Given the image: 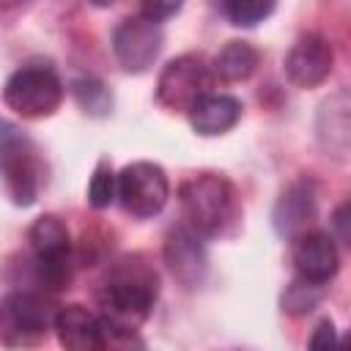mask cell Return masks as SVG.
<instances>
[{"instance_id":"cell-14","label":"cell","mask_w":351,"mask_h":351,"mask_svg":"<svg viewBox=\"0 0 351 351\" xmlns=\"http://www.w3.org/2000/svg\"><path fill=\"white\" fill-rule=\"evenodd\" d=\"M315 217V189L310 181H293L274 206V230L285 239H296L307 233V225Z\"/></svg>"},{"instance_id":"cell-10","label":"cell","mask_w":351,"mask_h":351,"mask_svg":"<svg viewBox=\"0 0 351 351\" xmlns=\"http://www.w3.org/2000/svg\"><path fill=\"white\" fill-rule=\"evenodd\" d=\"M332 63H335L332 44L318 33H307L296 38V44L288 49L285 77L296 88H315L332 74Z\"/></svg>"},{"instance_id":"cell-3","label":"cell","mask_w":351,"mask_h":351,"mask_svg":"<svg viewBox=\"0 0 351 351\" xmlns=\"http://www.w3.org/2000/svg\"><path fill=\"white\" fill-rule=\"evenodd\" d=\"M0 173L16 206H30L36 200L41 186V165L27 137L5 121H0Z\"/></svg>"},{"instance_id":"cell-22","label":"cell","mask_w":351,"mask_h":351,"mask_svg":"<svg viewBox=\"0 0 351 351\" xmlns=\"http://www.w3.org/2000/svg\"><path fill=\"white\" fill-rule=\"evenodd\" d=\"M340 343H337V332H335V324L332 321H321L313 335H310V343H307V351H337Z\"/></svg>"},{"instance_id":"cell-7","label":"cell","mask_w":351,"mask_h":351,"mask_svg":"<svg viewBox=\"0 0 351 351\" xmlns=\"http://www.w3.org/2000/svg\"><path fill=\"white\" fill-rule=\"evenodd\" d=\"M170 195L167 176L154 162H132L115 176V197L132 217H154L165 208Z\"/></svg>"},{"instance_id":"cell-15","label":"cell","mask_w":351,"mask_h":351,"mask_svg":"<svg viewBox=\"0 0 351 351\" xmlns=\"http://www.w3.org/2000/svg\"><path fill=\"white\" fill-rule=\"evenodd\" d=\"M241 101L236 96H214L208 93L206 99H200L192 110H189V123L197 134L203 137H214V134H225L228 129H233L241 118Z\"/></svg>"},{"instance_id":"cell-13","label":"cell","mask_w":351,"mask_h":351,"mask_svg":"<svg viewBox=\"0 0 351 351\" xmlns=\"http://www.w3.org/2000/svg\"><path fill=\"white\" fill-rule=\"evenodd\" d=\"M165 261L170 274L184 285L195 288L203 282L206 274V250L197 239V233L186 225H178L165 239Z\"/></svg>"},{"instance_id":"cell-5","label":"cell","mask_w":351,"mask_h":351,"mask_svg":"<svg viewBox=\"0 0 351 351\" xmlns=\"http://www.w3.org/2000/svg\"><path fill=\"white\" fill-rule=\"evenodd\" d=\"M27 241L36 255V266L44 288L63 291L71 282V241L66 225L58 217L44 214L30 225Z\"/></svg>"},{"instance_id":"cell-19","label":"cell","mask_w":351,"mask_h":351,"mask_svg":"<svg viewBox=\"0 0 351 351\" xmlns=\"http://www.w3.org/2000/svg\"><path fill=\"white\" fill-rule=\"evenodd\" d=\"M225 16L239 25V27H252L258 22H263L271 11H274V3H261V0H233V3H225L222 5Z\"/></svg>"},{"instance_id":"cell-16","label":"cell","mask_w":351,"mask_h":351,"mask_svg":"<svg viewBox=\"0 0 351 351\" xmlns=\"http://www.w3.org/2000/svg\"><path fill=\"white\" fill-rule=\"evenodd\" d=\"M348 93L337 90L335 96H329V101H324L321 107V118H318V137L324 143V148L343 159L348 154V143H351V121H348Z\"/></svg>"},{"instance_id":"cell-6","label":"cell","mask_w":351,"mask_h":351,"mask_svg":"<svg viewBox=\"0 0 351 351\" xmlns=\"http://www.w3.org/2000/svg\"><path fill=\"white\" fill-rule=\"evenodd\" d=\"M3 99L22 118H47L63 101V82L52 69L25 66L8 77Z\"/></svg>"},{"instance_id":"cell-9","label":"cell","mask_w":351,"mask_h":351,"mask_svg":"<svg viewBox=\"0 0 351 351\" xmlns=\"http://www.w3.org/2000/svg\"><path fill=\"white\" fill-rule=\"evenodd\" d=\"M112 49L126 71H145L162 49V30L140 14L126 16L112 33Z\"/></svg>"},{"instance_id":"cell-23","label":"cell","mask_w":351,"mask_h":351,"mask_svg":"<svg viewBox=\"0 0 351 351\" xmlns=\"http://www.w3.org/2000/svg\"><path fill=\"white\" fill-rule=\"evenodd\" d=\"M178 11H181V3H143L140 5V16L148 19L151 25H159Z\"/></svg>"},{"instance_id":"cell-12","label":"cell","mask_w":351,"mask_h":351,"mask_svg":"<svg viewBox=\"0 0 351 351\" xmlns=\"http://www.w3.org/2000/svg\"><path fill=\"white\" fill-rule=\"evenodd\" d=\"M291 255H293L299 280H307L315 285L329 282L340 269V255H337L335 239L321 230H307V233L296 236Z\"/></svg>"},{"instance_id":"cell-25","label":"cell","mask_w":351,"mask_h":351,"mask_svg":"<svg viewBox=\"0 0 351 351\" xmlns=\"http://www.w3.org/2000/svg\"><path fill=\"white\" fill-rule=\"evenodd\" d=\"M337 351H346V346H343V343H340V348H337Z\"/></svg>"},{"instance_id":"cell-24","label":"cell","mask_w":351,"mask_h":351,"mask_svg":"<svg viewBox=\"0 0 351 351\" xmlns=\"http://www.w3.org/2000/svg\"><path fill=\"white\" fill-rule=\"evenodd\" d=\"M335 228L340 230V241L348 244V203H343V206L335 211Z\"/></svg>"},{"instance_id":"cell-20","label":"cell","mask_w":351,"mask_h":351,"mask_svg":"<svg viewBox=\"0 0 351 351\" xmlns=\"http://www.w3.org/2000/svg\"><path fill=\"white\" fill-rule=\"evenodd\" d=\"M112 200H115V173L110 162H99L88 184V203L93 208H107Z\"/></svg>"},{"instance_id":"cell-18","label":"cell","mask_w":351,"mask_h":351,"mask_svg":"<svg viewBox=\"0 0 351 351\" xmlns=\"http://www.w3.org/2000/svg\"><path fill=\"white\" fill-rule=\"evenodd\" d=\"M71 93H74V101L80 104V110L93 118H104L112 110V93L101 80L82 77L71 85Z\"/></svg>"},{"instance_id":"cell-2","label":"cell","mask_w":351,"mask_h":351,"mask_svg":"<svg viewBox=\"0 0 351 351\" xmlns=\"http://www.w3.org/2000/svg\"><path fill=\"white\" fill-rule=\"evenodd\" d=\"M156 299V274L148 269L115 271L99 293L101 324L112 337H132V332L151 315Z\"/></svg>"},{"instance_id":"cell-4","label":"cell","mask_w":351,"mask_h":351,"mask_svg":"<svg viewBox=\"0 0 351 351\" xmlns=\"http://www.w3.org/2000/svg\"><path fill=\"white\" fill-rule=\"evenodd\" d=\"M52 304L41 293L11 291L0 299V337L5 346H33L38 343L55 321Z\"/></svg>"},{"instance_id":"cell-17","label":"cell","mask_w":351,"mask_h":351,"mask_svg":"<svg viewBox=\"0 0 351 351\" xmlns=\"http://www.w3.org/2000/svg\"><path fill=\"white\" fill-rule=\"evenodd\" d=\"M261 60V52L250 41H228L211 63V74L225 82H241L247 80Z\"/></svg>"},{"instance_id":"cell-11","label":"cell","mask_w":351,"mask_h":351,"mask_svg":"<svg viewBox=\"0 0 351 351\" xmlns=\"http://www.w3.org/2000/svg\"><path fill=\"white\" fill-rule=\"evenodd\" d=\"M52 329L63 351H107V329L82 304H66L55 313Z\"/></svg>"},{"instance_id":"cell-1","label":"cell","mask_w":351,"mask_h":351,"mask_svg":"<svg viewBox=\"0 0 351 351\" xmlns=\"http://www.w3.org/2000/svg\"><path fill=\"white\" fill-rule=\"evenodd\" d=\"M186 228L200 236H228L241 219V200L236 186L219 173H197L178 189Z\"/></svg>"},{"instance_id":"cell-8","label":"cell","mask_w":351,"mask_h":351,"mask_svg":"<svg viewBox=\"0 0 351 351\" xmlns=\"http://www.w3.org/2000/svg\"><path fill=\"white\" fill-rule=\"evenodd\" d=\"M211 90V69L200 55L173 58L156 82V99L167 110H192Z\"/></svg>"},{"instance_id":"cell-21","label":"cell","mask_w":351,"mask_h":351,"mask_svg":"<svg viewBox=\"0 0 351 351\" xmlns=\"http://www.w3.org/2000/svg\"><path fill=\"white\" fill-rule=\"evenodd\" d=\"M318 302H321V285L307 282V280H296V282L285 291V296H282V307H285L288 313H293V315L310 313Z\"/></svg>"}]
</instances>
